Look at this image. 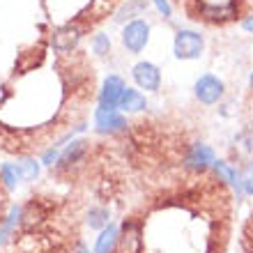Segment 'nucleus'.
<instances>
[{
    "mask_svg": "<svg viewBox=\"0 0 253 253\" xmlns=\"http://www.w3.org/2000/svg\"><path fill=\"white\" fill-rule=\"evenodd\" d=\"M97 129H99V131H108V133L125 131L126 120L122 115L115 113V111H104V108H99V111H97Z\"/></svg>",
    "mask_w": 253,
    "mask_h": 253,
    "instance_id": "1a4fd4ad",
    "label": "nucleus"
},
{
    "mask_svg": "<svg viewBox=\"0 0 253 253\" xmlns=\"http://www.w3.org/2000/svg\"><path fill=\"white\" fill-rule=\"evenodd\" d=\"M16 170H19V177L26 182H33L37 175H40V166H37V161L33 157H21L19 164H14Z\"/></svg>",
    "mask_w": 253,
    "mask_h": 253,
    "instance_id": "f8f14e48",
    "label": "nucleus"
},
{
    "mask_svg": "<svg viewBox=\"0 0 253 253\" xmlns=\"http://www.w3.org/2000/svg\"><path fill=\"white\" fill-rule=\"evenodd\" d=\"M0 253H87L81 200L37 196L19 210V221L0 242Z\"/></svg>",
    "mask_w": 253,
    "mask_h": 253,
    "instance_id": "f03ea898",
    "label": "nucleus"
},
{
    "mask_svg": "<svg viewBox=\"0 0 253 253\" xmlns=\"http://www.w3.org/2000/svg\"><path fill=\"white\" fill-rule=\"evenodd\" d=\"M125 92V83H122L120 76H108L106 83H104V90H101L99 104L104 111H115L118 104H120V97Z\"/></svg>",
    "mask_w": 253,
    "mask_h": 253,
    "instance_id": "6e6552de",
    "label": "nucleus"
},
{
    "mask_svg": "<svg viewBox=\"0 0 253 253\" xmlns=\"http://www.w3.org/2000/svg\"><path fill=\"white\" fill-rule=\"evenodd\" d=\"M9 191L12 189L2 182V175H0V240L5 235V228L9 223V216H12V210H14L12 200H9Z\"/></svg>",
    "mask_w": 253,
    "mask_h": 253,
    "instance_id": "9d476101",
    "label": "nucleus"
},
{
    "mask_svg": "<svg viewBox=\"0 0 253 253\" xmlns=\"http://www.w3.org/2000/svg\"><path fill=\"white\" fill-rule=\"evenodd\" d=\"M131 76L140 90L157 92L161 87V72H159V67L152 65V62H138V65L131 69Z\"/></svg>",
    "mask_w": 253,
    "mask_h": 253,
    "instance_id": "423d86ee",
    "label": "nucleus"
},
{
    "mask_svg": "<svg viewBox=\"0 0 253 253\" xmlns=\"http://www.w3.org/2000/svg\"><path fill=\"white\" fill-rule=\"evenodd\" d=\"M240 184L244 187V191H247L249 196H253V164L247 168V173H244V180H242Z\"/></svg>",
    "mask_w": 253,
    "mask_h": 253,
    "instance_id": "4468645a",
    "label": "nucleus"
},
{
    "mask_svg": "<svg viewBox=\"0 0 253 253\" xmlns=\"http://www.w3.org/2000/svg\"><path fill=\"white\" fill-rule=\"evenodd\" d=\"M244 28H247L249 33H253V14H251V16H249L247 21H244Z\"/></svg>",
    "mask_w": 253,
    "mask_h": 253,
    "instance_id": "2eb2a0df",
    "label": "nucleus"
},
{
    "mask_svg": "<svg viewBox=\"0 0 253 253\" xmlns=\"http://www.w3.org/2000/svg\"><path fill=\"white\" fill-rule=\"evenodd\" d=\"M152 161L131 189L108 253H228L235 203L216 168L193 166L187 138L152 129Z\"/></svg>",
    "mask_w": 253,
    "mask_h": 253,
    "instance_id": "f257e3e1",
    "label": "nucleus"
},
{
    "mask_svg": "<svg viewBox=\"0 0 253 253\" xmlns=\"http://www.w3.org/2000/svg\"><path fill=\"white\" fill-rule=\"evenodd\" d=\"M191 23L223 28L247 21L253 14V0H168Z\"/></svg>",
    "mask_w": 253,
    "mask_h": 253,
    "instance_id": "7ed1b4c3",
    "label": "nucleus"
},
{
    "mask_svg": "<svg viewBox=\"0 0 253 253\" xmlns=\"http://www.w3.org/2000/svg\"><path fill=\"white\" fill-rule=\"evenodd\" d=\"M203 48H205V42H203V37L198 33L180 30L175 35V42H173L175 58H180V60H196V58H200Z\"/></svg>",
    "mask_w": 253,
    "mask_h": 253,
    "instance_id": "20e7f679",
    "label": "nucleus"
},
{
    "mask_svg": "<svg viewBox=\"0 0 253 253\" xmlns=\"http://www.w3.org/2000/svg\"><path fill=\"white\" fill-rule=\"evenodd\" d=\"M147 35H150V26L145 21H131L129 26L122 30V44L131 55L140 53L147 44Z\"/></svg>",
    "mask_w": 253,
    "mask_h": 253,
    "instance_id": "39448f33",
    "label": "nucleus"
},
{
    "mask_svg": "<svg viewBox=\"0 0 253 253\" xmlns=\"http://www.w3.org/2000/svg\"><path fill=\"white\" fill-rule=\"evenodd\" d=\"M118 108H122V111H129V113H136V111H143V108H147V101H145V97H143L138 90L125 87V92H122V97H120V104H118Z\"/></svg>",
    "mask_w": 253,
    "mask_h": 253,
    "instance_id": "9b49d317",
    "label": "nucleus"
},
{
    "mask_svg": "<svg viewBox=\"0 0 253 253\" xmlns=\"http://www.w3.org/2000/svg\"><path fill=\"white\" fill-rule=\"evenodd\" d=\"M90 46H92V51L97 55H104L108 53V48H111V42H108V35L99 33V35H94L92 42H90Z\"/></svg>",
    "mask_w": 253,
    "mask_h": 253,
    "instance_id": "ddd939ff",
    "label": "nucleus"
},
{
    "mask_svg": "<svg viewBox=\"0 0 253 253\" xmlns=\"http://www.w3.org/2000/svg\"><path fill=\"white\" fill-rule=\"evenodd\" d=\"M196 97H198V101L212 106L223 97V83L212 74H205L196 81Z\"/></svg>",
    "mask_w": 253,
    "mask_h": 253,
    "instance_id": "0eeeda50",
    "label": "nucleus"
},
{
    "mask_svg": "<svg viewBox=\"0 0 253 253\" xmlns=\"http://www.w3.org/2000/svg\"><path fill=\"white\" fill-rule=\"evenodd\" d=\"M251 87H253V74H251Z\"/></svg>",
    "mask_w": 253,
    "mask_h": 253,
    "instance_id": "dca6fc26",
    "label": "nucleus"
}]
</instances>
